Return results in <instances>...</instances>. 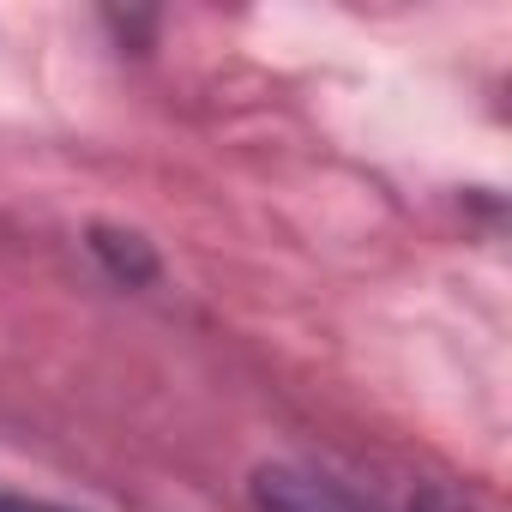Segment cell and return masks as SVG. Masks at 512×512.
Segmentation results:
<instances>
[{"label": "cell", "mask_w": 512, "mask_h": 512, "mask_svg": "<svg viewBox=\"0 0 512 512\" xmlns=\"http://www.w3.org/2000/svg\"><path fill=\"white\" fill-rule=\"evenodd\" d=\"M0 512H67L55 500H25V494H0Z\"/></svg>", "instance_id": "cell-1"}]
</instances>
